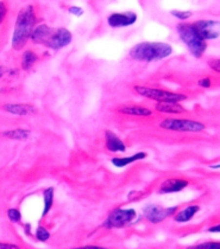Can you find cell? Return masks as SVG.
Returning a JSON list of instances; mask_svg holds the SVG:
<instances>
[{"label":"cell","instance_id":"1","mask_svg":"<svg viewBox=\"0 0 220 249\" xmlns=\"http://www.w3.org/2000/svg\"><path fill=\"white\" fill-rule=\"evenodd\" d=\"M30 39L35 44L43 45L53 50H60L72 43L73 35L66 28L53 29L47 24H40L34 29Z\"/></svg>","mask_w":220,"mask_h":249},{"label":"cell","instance_id":"2","mask_svg":"<svg viewBox=\"0 0 220 249\" xmlns=\"http://www.w3.org/2000/svg\"><path fill=\"white\" fill-rule=\"evenodd\" d=\"M36 13L32 5L24 6L18 12L17 20L15 24V31L12 36V48L15 50H21L24 45L31 38L34 29L36 28Z\"/></svg>","mask_w":220,"mask_h":249},{"label":"cell","instance_id":"3","mask_svg":"<svg viewBox=\"0 0 220 249\" xmlns=\"http://www.w3.org/2000/svg\"><path fill=\"white\" fill-rule=\"evenodd\" d=\"M173 53L172 45L162 42H143L130 50L129 56L135 61L154 62L169 57Z\"/></svg>","mask_w":220,"mask_h":249},{"label":"cell","instance_id":"4","mask_svg":"<svg viewBox=\"0 0 220 249\" xmlns=\"http://www.w3.org/2000/svg\"><path fill=\"white\" fill-rule=\"evenodd\" d=\"M176 30H178L181 40L187 45L192 55L197 58L202 57L206 49H207V44H206V40L198 34L193 23L179 24Z\"/></svg>","mask_w":220,"mask_h":249},{"label":"cell","instance_id":"5","mask_svg":"<svg viewBox=\"0 0 220 249\" xmlns=\"http://www.w3.org/2000/svg\"><path fill=\"white\" fill-rule=\"evenodd\" d=\"M135 91L138 95L154 100L157 102H180L187 100V96L181 93H173V91L163 90V89L151 88V87L135 86Z\"/></svg>","mask_w":220,"mask_h":249},{"label":"cell","instance_id":"6","mask_svg":"<svg viewBox=\"0 0 220 249\" xmlns=\"http://www.w3.org/2000/svg\"><path fill=\"white\" fill-rule=\"evenodd\" d=\"M160 127L165 131L188 132V133H198L206 128L205 124L200 121L189 120V119H164L160 124Z\"/></svg>","mask_w":220,"mask_h":249},{"label":"cell","instance_id":"7","mask_svg":"<svg viewBox=\"0 0 220 249\" xmlns=\"http://www.w3.org/2000/svg\"><path fill=\"white\" fill-rule=\"evenodd\" d=\"M137 217V213L135 209H115L108 213L107 218L104 222L106 229H118L124 228L132 223Z\"/></svg>","mask_w":220,"mask_h":249},{"label":"cell","instance_id":"8","mask_svg":"<svg viewBox=\"0 0 220 249\" xmlns=\"http://www.w3.org/2000/svg\"><path fill=\"white\" fill-rule=\"evenodd\" d=\"M179 208L178 207H170V208H164L162 205L157 204H149L146 207H144L143 213L145 216V218L150 223L157 224L161 223L165 220V218L170 217V216L175 215L178 213Z\"/></svg>","mask_w":220,"mask_h":249},{"label":"cell","instance_id":"9","mask_svg":"<svg viewBox=\"0 0 220 249\" xmlns=\"http://www.w3.org/2000/svg\"><path fill=\"white\" fill-rule=\"evenodd\" d=\"M198 34L203 39L207 40L217 39L220 36V21L218 20H198L193 23Z\"/></svg>","mask_w":220,"mask_h":249},{"label":"cell","instance_id":"10","mask_svg":"<svg viewBox=\"0 0 220 249\" xmlns=\"http://www.w3.org/2000/svg\"><path fill=\"white\" fill-rule=\"evenodd\" d=\"M137 21V15L131 11L121 13H112L108 16L107 23L111 28H126V26L134 25Z\"/></svg>","mask_w":220,"mask_h":249},{"label":"cell","instance_id":"11","mask_svg":"<svg viewBox=\"0 0 220 249\" xmlns=\"http://www.w3.org/2000/svg\"><path fill=\"white\" fill-rule=\"evenodd\" d=\"M189 185V182L182 178H170V179L164 180L159 188V194L167 195V194H175L180 192Z\"/></svg>","mask_w":220,"mask_h":249},{"label":"cell","instance_id":"12","mask_svg":"<svg viewBox=\"0 0 220 249\" xmlns=\"http://www.w3.org/2000/svg\"><path fill=\"white\" fill-rule=\"evenodd\" d=\"M1 109L9 114L18 116L31 115L37 112L36 107L29 104H6L2 106Z\"/></svg>","mask_w":220,"mask_h":249},{"label":"cell","instance_id":"13","mask_svg":"<svg viewBox=\"0 0 220 249\" xmlns=\"http://www.w3.org/2000/svg\"><path fill=\"white\" fill-rule=\"evenodd\" d=\"M105 146L110 152H125L126 151V145L124 144L123 140L117 135L115 132L105 131Z\"/></svg>","mask_w":220,"mask_h":249},{"label":"cell","instance_id":"14","mask_svg":"<svg viewBox=\"0 0 220 249\" xmlns=\"http://www.w3.org/2000/svg\"><path fill=\"white\" fill-rule=\"evenodd\" d=\"M155 109L164 114H182L186 112V109L179 102H157Z\"/></svg>","mask_w":220,"mask_h":249},{"label":"cell","instance_id":"15","mask_svg":"<svg viewBox=\"0 0 220 249\" xmlns=\"http://www.w3.org/2000/svg\"><path fill=\"white\" fill-rule=\"evenodd\" d=\"M199 211V205H189V207H186L184 209L178 211V213L174 215V221L178 222V223H186V222L193 220V217H194Z\"/></svg>","mask_w":220,"mask_h":249},{"label":"cell","instance_id":"16","mask_svg":"<svg viewBox=\"0 0 220 249\" xmlns=\"http://www.w3.org/2000/svg\"><path fill=\"white\" fill-rule=\"evenodd\" d=\"M119 113L124 115H131V116H142V118H146V116L153 115L149 108L142 107V106H123L118 109Z\"/></svg>","mask_w":220,"mask_h":249},{"label":"cell","instance_id":"17","mask_svg":"<svg viewBox=\"0 0 220 249\" xmlns=\"http://www.w3.org/2000/svg\"><path fill=\"white\" fill-rule=\"evenodd\" d=\"M146 157H148V154L146 152H138V153H135L132 154V156L130 157H116V158H112V164L115 165L116 167H125L127 166V165L132 164V163H136V161L138 160H143V159H145Z\"/></svg>","mask_w":220,"mask_h":249},{"label":"cell","instance_id":"18","mask_svg":"<svg viewBox=\"0 0 220 249\" xmlns=\"http://www.w3.org/2000/svg\"><path fill=\"white\" fill-rule=\"evenodd\" d=\"M30 131L25 128H16V129H10V131H4L0 133V135L4 138L11 140H28L30 138Z\"/></svg>","mask_w":220,"mask_h":249},{"label":"cell","instance_id":"19","mask_svg":"<svg viewBox=\"0 0 220 249\" xmlns=\"http://www.w3.org/2000/svg\"><path fill=\"white\" fill-rule=\"evenodd\" d=\"M54 194H55V189L53 186H49L43 191V213L42 216L45 217L49 213H50L51 208L54 204Z\"/></svg>","mask_w":220,"mask_h":249},{"label":"cell","instance_id":"20","mask_svg":"<svg viewBox=\"0 0 220 249\" xmlns=\"http://www.w3.org/2000/svg\"><path fill=\"white\" fill-rule=\"evenodd\" d=\"M39 59V56L31 50H26L25 53H23V57H21V69L23 70H29L31 69L32 66L37 62Z\"/></svg>","mask_w":220,"mask_h":249},{"label":"cell","instance_id":"21","mask_svg":"<svg viewBox=\"0 0 220 249\" xmlns=\"http://www.w3.org/2000/svg\"><path fill=\"white\" fill-rule=\"evenodd\" d=\"M187 249H220V242L211 241V242H202L199 245H194Z\"/></svg>","mask_w":220,"mask_h":249},{"label":"cell","instance_id":"22","mask_svg":"<svg viewBox=\"0 0 220 249\" xmlns=\"http://www.w3.org/2000/svg\"><path fill=\"white\" fill-rule=\"evenodd\" d=\"M35 236H36V239L40 241V242H45V241H48L50 239V232L48 231L47 228H44V227L40 226L39 228L36 229V232H35Z\"/></svg>","mask_w":220,"mask_h":249},{"label":"cell","instance_id":"23","mask_svg":"<svg viewBox=\"0 0 220 249\" xmlns=\"http://www.w3.org/2000/svg\"><path fill=\"white\" fill-rule=\"evenodd\" d=\"M170 15H172L173 17H175L176 19H179V20H187L188 18L192 17L193 13L191 12V11L173 10V11H170Z\"/></svg>","mask_w":220,"mask_h":249},{"label":"cell","instance_id":"24","mask_svg":"<svg viewBox=\"0 0 220 249\" xmlns=\"http://www.w3.org/2000/svg\"><path fill=\"white\" fill-rule=\"evenodd\" d=\"M7 217L9 220L12 222V223H18V222L21 221V213L20 209H16V208H11V209L7 210Z\"/></svg>","mask_w":220,"mask_h":249},{"label":"cell","instance_id":"25","mask_svg":"<svg viewBox=\"0 0 220 249\" xmlns=\"http://www.w3.org/2000/svg\"><path fill=\"white\" fill-rule=\"evenodd\" d=\"M6 15H7L6 4H5L4 1H0V25H1V23L4 21L5 17H6Z\"/></svg>","mask_w":220,"mask_h":249},{"label":"cell","instance_id":"26","mask_svg":"<svg viewBox=\"0 0 220 249\" xmlns=\"http://www.w3.org/2000/svg\"><path fill=\"white\" fill-rule=\"evenodd\" d=\"M208 66H210V68L213 71L219 72L220 74V59H211V61L208 62Z\"/></svg>","mask_w":220,"mask_h":249},{"label":"cell","instance_id":"27","mask_svg":"<svg viewBox=\"0 0 220 249\" xmlns=\"http://www.w3.org/2000/svg\"><path fill=\"white\" fill-rule=\"evenodd\" d=\"M69 13H72V15H74V16H77V17H80V16H82L83 15V10L81 9V7H79V6H72V7H69Z\"/></svg>","mask_w":220,"mask_h":249},{"label":"cell","instance_id":"28","mask_svg":"<svg viewBox=\"0 0 220 249\" xmlns=\"http://www.w3.org/2000/svg\"><path fill=\"white\" fill-rule=\"evenodd\" d=\"M198 85L202 88H210L211 87V78L210 77H203L201 80L198 81Z\"/></svg>","mask_w":220,"mask_h":249},{"label":"cell","instance_id":"29","mask_svg":"<svg viewBox=\"0 0 220 249\" xmlns=\"http://www.w3.org/2000/svg\"><path fill=\"white\" fill-rule=\"evenodd\" d=\"M0 249H21V248L17 245H12V243L0 242Z\"/></svg>","mask_w":220,"mask_h":249},{"label":"cell","instance_id":"30","mask_svg":"<svg viewBox=\"0 0 220 249\" xmlns=\"http://www.w3.org/2000/svg\"><path fill=\"white\" fill-rule=\"evenodd\" d=\"M70 249H108V248H105V247H100V246H82V247L70 248Z\"/></svg>","mask_w":220,"mask_h":249},{"label":"cell","instance_id":"31","mask_svg":"<svg viewBox=\"0 0 220 249\" xmlns=\"http://www.w3.org/2000/svg\"><path fill=\"white\" fill-rule=\"evenodd\" d=\"M208 231L210 232H220V223L217 224V226H212L208 228Z\"/></svg>","mask_w":220,"mask_h":249},{"label":"cell","instance_id":"32","mask_svg":"<svg viewBox=\"0 0 220 249\" xmlns=\"http://www.w3.org/2000/svg\"><path fill=\"white\" fill-rule=\"evenodd\" d=\"M4 74H5V69L2 67H0V77L4 76Z\"/></svg>","mask_w":220,"mask_h":249},{"label":"cell","instance_id":"33","mask_svg":"<svg viewBox=\"0 0 220 249\" xmlns=\"http://www.w3.org/2000/svg\"><path fill=\"white\" fill-rule=\"evenodd\" d=\"M211 169H220V164H217V165H211Z\"/></svg>","mask_w":220,"mask_h":249}]
</instances>
